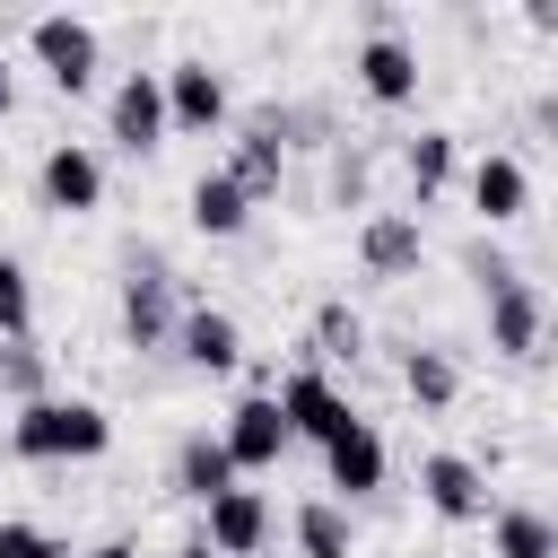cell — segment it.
<instances>
[{"label": "cell", "mask_w": 558, "mask_h": 558, "mask_svg": "<svg viewBox=\"0 0 558 558\" xmlns=\"http://www.w3.org/2000/svg\"><path fill=\"white\" fill-rule=\"evenodd\" d=\"M401 174H410L418 201H436V192L453 183V131H418V140L401 148Z\"/></svg>", "instance_id": "22"}, {"label": "cell", "mask_w": 558, "mask_h": 558, "mask_svg": "<svg viewBox=\"0 0 558 558\" xmlns=\"http://www.w3.org/2000/svg\"><path fill=\"white\" fill-rule=\"evenodd\" d=\"M314 349H323V357H357V349H366V323L349 314V296H323V305H314Z\"/></svg>", "instance_id": "26"}, {"label": "cell", "mask_w": 558, "mask_h": 558, "mask_svg": "<svg viewBox=\"0 0 558 558\" xmlns=\"http://www.w3.org/2000/svg\"><path fill=\"white\" fill-rule=\"evenodd\" d=\"M462 270L480 279V296H488L497 279H514V262H506V253H488V244H471V253H462Z\"/></svg>", "instance_id": "29"}, {"label": "cell", "mask_w": 558, "mask_h": 558, "mask_svg": "<svg viewBox=\"0 0 558 558\" xmlns=\"http://www.w3.org/2000/svg\"><path fill=\"white\" fill-rule=\"evenodd\" d=\"M488 349L497 357H541V288L523 270L488 288Z\"/></svg>", "instance_id": "13"}, {"label": "cell", "mask_w": 558, "mask_h": 558, "mask_svg": "<svg viewBox=\"0 0 558 558\" xmlns=\"http://www.w3.org/2000/svg\"><path fill=\"white\" fill-rule=\"evenodd\" d=\"M418 253H427L418 209H366V227H357V270L366 279H401V270H418Z\"/></svg>", "instance_id": "12"}, {"label": "cell", "mask_w": 558, "mask_h": 558, "mask_svg": "<svg viewBox=\"0 0 558 558\" xmlns=\"http://www.w3.org/2000/svg\"><path fill=\"white\" fill-rule=\"evenodd\" d=\"M122 340L131 349H166L174 340V270L157 253H131V270H122Z\"/></svg>", "instance_id": "5"}, {"label": "cell", "mask_w": 558, "mask_h": 558, "mask_svg": "<svg viewBox=\"0 0 558 558\" xmlns=\"http://www.w3.org/2000/svg\"><path fill=\"white\" fill-rule=\"evenodd\" d=\"M157 87H166V131H218L227 122V78L209 61H166Z\"/></svg>", "instance_id": "11"}, {"label": "cell", "mask_w": 558, "mask_h": 558, "mask_svg": "<svg viewBox=\"0 0 558 558\" xmlns=\"http://www.w3.org/2000/svg\"><path fill=\"white\" fill-rule=\"evenodd\" d=\"M174 558H209V549H201V541H183V549H174Z\"/></svg>", "instance_id": "32"}, {"label": "cell", "mask_w": 558, "mask_h": 558, "mask_svg": "<svg viewBox=\"0 0 558 558\" xmlns=\"http://www.w3.org/2000/svg\"><path fill=\"white\" fill-rule=\"evenodd\" d=\"M35 201H44V209H61V218L105 209V157H96L87 140H52V148H44V166H35Z\"/></svg>", "instance_id": "4"}, {"label": "cell", "mask_w": 558, "mask_h": 558, "mask_svg": "<svg viewBox=\"0 0 558 558\" xmlns=\"http://www.w3.org/2000/svg\"><path fill=\"white\" fill-rule=\"evenodd\" d=\"M418 497H427L436 523H480L488 514V471L471 453H427L418 462Z\"/></svg>", "instance_id": "10"}, {"label": "cell", "mask_w": 558, "mask_h": 558, "mask_svg": "<svg viewBox=\"0 0 558 558\" xmlns=\"http://www.w3.org/2000/svg\"><path fill=\"white\" fill-rule=\"evenodd\" d=\"M9 445H17V462H96V453L113 445V418H105V401H61V392H44V401H26V410L9 418Z\"/></svg>", "instance_id": "1"}, {"label": "cell", "mask_w": 558, "mask_h": 558, "mask_svg": "<svg viewBox=\"0 0 558 558\" xmlns=\"http://www.w3.org/2000/svg\"><path fill=\"white\" fill-rule=\"evenodd\" d=\"M331 201H340V209H366V157H357V148L331 157Z\"/></svg>", "instance_id": "28"}, {"label": "cell", "mask_w": 558, "mask_h": 558, "mask_svg": "<svg viewBox=\"0 0 558 558\" xmlns=\"http://www.w3.org/2000/svg\"><path fill=\"white\" fill-rule=\"evenodd\" d=\"M0 392L26 410V401H44L52 392V357L35 349V340H0Z\"/></svg>", "instance_id": "23"}, {"label": "cell", "mask_w": 558, "mask_h": 558, "mask_svg": "<svg viewBox=\"0 0 558 558\" xmlns=\"http://www.w3.org/2000/svg\"><path fill=\"white\" fill-rule=\"evenodd\" d=\"M488 549L497 558H558V523L541 506H497L488 514Z\"/></svg>", "instance_id": "19"}, {"label": "cell", "mask_w": 558, "mask_h": 558, "mask_svg": "<svg viewBox=\"0 0 558 558\" xmlns=\"http://www.w3.org/2000/svg\"><path fill=\"white\" fill-rule=\"evenodd\" d=\"M26 52H35V70H44L61 96H87V87H96V61H105V35H96L87 17L52 9V17L26 26Z\"/></svg>", "instance_id": "2"}, {"label": "cell", "mask_w": 558, "mask_h": 558, "mask_svg": "<svg viewBox=\"0 0 558 558\" xmlns=\"http://www.w3.org/2000/svg\"><path fill=\"white\" fill-rule=\"evenodd\" d=\"M296 549H305V558H349V549H357V541H349V514H340L331 497H305V506H296Z\"/></svg>", "instance_id": "24"}, {"label": "cell", "mask_w": 558, "mask_h": 558, "mask_svg": "<svg viewBox=\"0 0 558 558\" xmlns=\"http://www.w3.org/2000/svg\"><path fill=\"white\" fill-rule=\"evenodd\" d=\"M471 209H480L488 227H514V218L532 209V174H523V157L488 148V157L471 166Z\"/></svg>", "instance_id": "17"}, {"label": "cell", "mask_w": 558, "mask_h": 558, "mask_svg": "<svg viewBox=\"0 0 558 558\" xmlns=\"http://www.w3.org/2000/svg\"><path fill=\"white\" fill-rule=\"evenodd\" d=\"M105 140L131 148V157L166 148V87H157V70H122V78H113V96H105Z\"/></svg>", "instance_id": "6"}, {"label": "cell", "mask_w": 558, "mask_h": 558, "mask_svg": "<svg viewBox=\"0 0 558 558\" xmlns=\"http://www.w3.org/2000/svg\"><path fill=\"white\" fill-rule=\"evenodd\" d=\"M270 401H279V418H288V445H296V436H305V445H331V436L357 418L323 366H296V375H279V392H270Z\"/></svg>", "instance_id": "7"}, {"label": "cell", "mask_w": 558, "mask_h": 558, "mask_svg": "<svg viewBox=\"0 0 558 558\" xmlns=\"http://www.w3.org/2000/svg\"><path fill=\"white\" fill-rule=\"evenodd\" d=\"M349 70H357V87H366L375 105H410V96H418V52H410L392 26H375V35L357 44V61H349Z\"/></svg>", "instance_id": "14"}, {"label": "cell", "mask_w": 558, "mask_h": 558, "mask_svg": "<svg viewBox=\"0 0 558 558\" xmlns=\"http://www.w3.org/2000/svg\"><path fill=\"white\" fill-rule=\"evenodd\" d=\"M218 445H227V462H235V480H244V471H270V462L288 453V418H279V401H270V392H244V401L227 410V427H218Z\"/></svg>", "instance_id": "9"}, {"label": "cell", "mask_w": 558, "mask_h": 558, "mask_svg": "<svg viewBox=\"0 0 558 558\" xmlns=\"http://www.w3.org/2000/svg\"><path fill=\"white\" fill-rule=\"evenodd\" d=\"M288 131H296V113L288 105H253L244 113V131H235V157L218 166L244 201H270L279 192V174H288Z\"/></svg>", "instance_id": "3"}, {"label": "cell", "mask_w": 558, "mask_h": 558, "mask_svg": "<svg viewBox=\"0 0 558 558\" xmlns=\"http://www.w3.org/2000/svg\"><path fill=\"white\" fill-rule=\"evenodd\" d=\"M323 480H331L340 497H375V488H384V436H375L366 418H349V427L323 445Z\"/></svg>", "instance_id": "16"}, {"label": "cell", "mask_w": 558, "mask_h": 558, "mask_svg": "<svg viewBox=\"0 0 558 558\" xmlns=\"http://www.w3.org/2000/svg\"><path fill=\"white\" fill-rule=\"evenodd\" d=\"M0 558H78V549L44 523H0Z\"/></svg>", "instance_id": "27"}, {"label": "cell", "mask_w": 558, "mask_h": 558, "mask_svg": "<svg viewBox=\"0 0 558 558\" xmlns=\"http://www.w3.org/2000/svg\"><path fill=\"white\" fill-rule=\"evenodd\" d=\"M78 558H140L131 541H96V549H78Z\"/></svg>", "instance_id": "30"}, {"label": "cell", "mask_w": 558, "mask_h": 558, "mask_svg": "<svg viewBox=\"0 0 558 558\" xmlns=\"http://www.w3.org/2000/svg\"><path fill=\"white\" fill-rule=\"evenodd\" d=\"M9 105H17V78H9V61H0V122H9Z\"/></svg>", "instance_id": "31"}, {"label": "cell", "mask_w": 558, "mask_h": 558, "mask_svg": "<svg viewBox=\"0 0 558 558\" xmlns=\"http://www.w3.org/2000/svg\"><path fill=\"white\" fill-rule=\"evenodd\" d=\"M174 349H183V366H201V375H235V366H244V331H235V314H218V305L174 314Z\"/></svg>", "instance_id": "15"}, {"label": "cell", "mask_w": 558, "mask_h": 558, "mask_svg": "<svg viewBox=\"0 0 558 558\" xmlns=\"http://www.w3.org/2000/svg\"><path fill=\"white\" fill-rule=\"evenodd\" d=\"M218 488H235V462H227V445H218L209 427H192V436L174 445V497H192V506H209Z\"/></svg>", "instance_id": "18"}, {"label": "cell", "mask_w": 558, "mask_h": 558, "mask_svg": "<svg viewBox=\"0 0 558 558\" xmlns=\"http://www.w3.org/2000/svg\"><path fill=\"white\" fill-rule=\"evenodd\" d=\"M0 340H35V279L17 253H0Z\"/></svg>", "instance_id": "25"}, {"label": "cell", "mask_w": 558, "mask_h": 558, "mask_svg": "<svg viewBox=\"0 0 558 558\" xmlns=\"http://www.w3.org/2000/svg\"><path fill=\"white\" fill-rule=\"evenodd\" d=\"M183 209H192V227H201V235H244V218H253V201H244L227 174H201Z\"/></svg>", "instance_id": "20"}, {"label": "cell", "mask_w": 558, "mask_h": 558, "mask_svg": "<svg viewBox=\"0 0 558 558\" xmlns=\"http://www.w3.org/2000/svg\"><path fill=\"white\" fill-rule=\"evenodd\" d=\"M401 384H410L418 410H453V401H462V366H453L445 349H410V357H401Z\"/></svg>", "instance_id": "21"}, {"label": "cell", "mask_w": 558, "mask_h": 558, "mask_svg": "<svg viewBox=\"0 0 558 558\" xmlns=\"http://www.w3.org/2000/svg\"><path fill=\"white\" fill-rule=\"evenodd\" d=\"M262 541H270V506H262V488H218L209 506H201V549L209 558H262Z\"/></svg>", "instance_id": "8"}]
</instances>
